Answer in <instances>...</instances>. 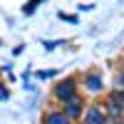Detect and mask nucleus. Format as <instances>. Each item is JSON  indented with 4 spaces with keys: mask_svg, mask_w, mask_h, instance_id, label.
<instances>
[{
    "mask_svg": "<svg viewBox=\"0 0 124 124\" xmlns=\"http://www.w3.org/2000/svg\"><path fill=\"white\" fill-rule=\"evenodd\" d=\"M52 94H55V99H60V102H65V99H70L72 94H77V77H65V79H60L57 85H55V89H52Z\"/></svg>",
    "mask_w": 124,
    "mask_h": 124,
    "instance_id": "obj_2",
    "label": "nucleus"
},
{
    "mask_svg": "<svg viewBox=\"0 0 124 124\" xmlns=\"http://www.w3.org/2000/svg\"><path fill=\"white\" fill-rule=\"evenodd\" d=\"M62 104H65V109H62V112H65V117L72 119V122H77L82 114H85V99H82L79 94H72L70 99L62 102Z\"/></svg>",
    "mask_w": 124,
    "mask_h": 124,
    "instance_id": "obj_3",
    "label": "nucleus"
},
{
    "mask_svg": "<svg viewBox=\"0 0 124 124\" xmlns=\"http://www.w3.org/2000/svg\"><path fill=\"white\" fill-rule=\"evenodd\" d=\"M85 89L92 92V94H99V92L104 89V79H102L99 72H87L85 75Z\"/></svg>",
    "mask_w": 124,
    "mask_h": 124,
    "instance_id": "obj_5",
    "label": "nucleus"
},
{
    "mask_svg": "<svg viewBox=\"0 0 124 124\" xmlns=\"http://www.w3.org/2000/svg\"><path fill=\"white\" fill-rule=\"evenodd\" d=\"M122 124H124V122H122Z\"/></svg>",
    "mask_w": 124,
    "mask_h": 124,
    "instance_id": "obj_9",
    "label": "nucleus"
},
{
    "mask_svg": "<svg viewBox=\"0 0 124 124\" xmlns=\"http://www.w3.org/2000/svg\"><path fill=\"white\" fill-rule=\"evenodd\" d=\"M42 124H75L72 119L65 117V112H47L42 117Z\"/></svg>",
    "mask_w": 124,
    "mask_h": 124,
    "instance_id": "obj_6",
    "label": "nucleus"
},
{
    "mask_svg": "<svg viewBox=\"0 0 124 124\" xmlns=\"http://www.w3.org/2000/svg\"><path fill=\"white\" fill-rule=\"evenodd\" d=\"M82 119H85V124H109L107 114H104V109H102L99 104H89L87 112L82 114Z\"/></svg>",
    "mask_w": 124,
    "mask_h": 124,
    "instance_id": "obj_4",
    "label": "nucleus"
},
{
    "mask_svg": "<svg viewBox=\"0 0 124 124\" xmlns=\"http://www.w3.org/2000/svg\"><path fill=\"white\" fill-rule=\"evenodd\" d=\"M40 3H45V0H30V3H25L23 13H25V15H32L35 10H37V5H40Z\"/></svg>",
    "mask_w": 124,
    "mask_h": 124,
    "instance_id": "obj_7",
    "label": "nucleus"
},
{
    "mask_svg": "<svg viewBox=\"0 0 124 124\" xmlns=\"http://www.w3.org/2000/svg\"><path fill=\"white\" fill-rule=\"evenodd\" d=\"M107 119L109 117H122L124 114V89H112L109 92V97H107Z\"/></svg>",
    "mask_w": 124,
    "mask_h": 124,
    "instance_id": "obj_1",
    "label": "nucleus"
},
{
    "mask_svg": "<svg viewBox=\"0 0 124 124\" xmlns=\"http://www.w3.org/2000/svg\"><path fill=\"white\" fill-rule=\"evenodd\" d=\"M117 82H119V89H124V70L119 72V79H117Z\"/></svg>",
    "mask_w": 124,
    "mask_h": 124,
    "instance_id": "obj_8",
    "label": "nucleus"
}]
</instances>
